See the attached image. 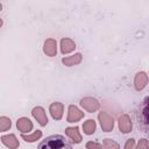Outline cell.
<instances>
[{"mask_svg": "<svg viewBox=\"0 0 149 149\" xmlns=\"http://www.w3.org/2000/svg\"><path fill=\"white\" fill-rule=\"evenodd\" d=\"M148 83V76L144 72H139L135 77V88L142 90Z\"/></svg>", "mask_w": 149, "mask_h": 149, "instance_id": "obj_10", "label": "cell"}, {"mask_svg": "<svg viewBox=\"0 0 149 149\" xmlns=\"http://www.w3.org/2000/svg\"><path fill=\"white\" fill-rule=\"evenodd\" d=\"M84 116V113L80 112L76 106H70L69 107V115H68V121L69 122H76L80 120Z\"/></svg>", "mask_w": 149, "mask_h": 149, "instance_id": "obj_7", "label": "cell"}, {"mask_svg": "<svg viewBox=\"0 0 149 149\" xmlns=\"http://www.w3.org/2000/svg\"><path fill=\"white\" fill-rule=\"evenodd\" d=\"M41 136H42V132H41V130H36V132H35L34 134H31V135H24V134H22V139H23L24 141H27V142H34V141L38 140Z\"/></svg>", "mask_w": 149, "mask_h": 149, "instance_id": "obj_17", "label": "cell"}, {"mask_svg": "<svg viewBox=\"0 0 149 149\" xmlns=\"http://www.w3.org/2000/svg\"><path fill=\"white\" fill-rule=\"evenodd\" d=\"M56 41L52 38H49L44 42V52L48 56H55L56 55Z\"/></svg>", "mask_w": 149, "mask_h": 149, "instance_id": "obj_12", "label": "cell"}, {"mask_svg": "<svg viewBox=\"0 0 149 149\" xmlns=\"http://www.w3.org/2000/svg\"><path fill=\"white\" fill-rule=\"evenodd\" d=\"M33 115L34 118L38 121V123L41 126H45L48 123V119H47V115H45V112L42 107H35L33 109Z\"/></svg>", "mask_w": 149, "mask_h": 149, "instance_id": "obj_5", "label": "cell"}, {"mask_svg": "<svg viewBox=\"0 0 149 149\" xmlns=\"http://www.w3.org/2000/svg\"><path fill=\"white\" fill-rule=\"evenodd\" d=\"M86 148L87 149H102V147L95 142H87L86 144Z\"/></svg>", "mask_w": 149, "mask_h": 149, "instance_id": "obj_21", "label": "cell"}, {"mask_svg": "<svg viewBox=\"0 0 149 149\" xmlns=\"http://www.w3.org/2000/svg\"><path fill=\"white\" fill-rule=\"evenodd\" d=\"M134 116L137 123V127L149 135V97L144 98L135 108Z\"/></svg>", "mask_w": 149, "mask_h": 149, "instance_id": "obj_1", "label": "cell"}, {"mask_svg": "<svg viewBox=\"0 0 149 149\" xmlns=\"http://www.w3.org/2000/svg\"><path fill=\"white\" fill-rule=\"evenodd\" d=\"M50 113L54 119H61L63 115V105L61 102H54L50 106Z\"/></svg>", "mask_w": 149, "mask_h": 149, "instance_id": "obj_11", "label": "cell"}, {"mask_svg": "<svg viewBox=\"0 0 149 149\" xmlns=\"http://www.w3.org/2000/svg\"><path fill=\"white\" fill-rule=\"evenodd\" d=\"M65 133H66V135H68L73 142L79 143V142L81 141V136H80V134H79L77 127H74V128H71V127H70V128H66V129H65Z\"/></svg>", "mask_w": 149, "mask_h": 149, "instance_id": "obj_14", "label": "cell"}, {"mask_svg": "<svg viewBox=\"0 0 149 149\" xmlns=\"http://www.w3.org/2000/svg\"><path fill=\"white\" fill-rule=\"evenodd\" d=\"M102 149H119V146L112 140H105Z\"/></svg>", "mask_w": 149, "mask_h": 149, "instance_id": "obj_19", "label": "cell"}, {"mask_svg": "<svg viewBox=\"0 0 149 149\" xmlns=\"http://www.w3.org/2000/svg\"><path fill=\"white\" fill-rule=\"evenodd\" d=\"M37 149H72V146L63 135H51L42 140Z\"/></svg>", "mask_w": 149, "mask_h": 149, "instance_id": "obj_2", "label": "cell"}, {"mask_svg": "<svg viewBox=\"0 0 149 149\" xmlns=\"http://www.w3.org/2000/svg\"><path fill=\"white\" fill-rule=\"evenodd\" d=\"M61 49H62V52L63 54H68V52H71L74 48H76V44L70 38H63L62 42H61Z\"/></svg>", "mask_w": 149, "mask_h": 149, "instance_id": "obj_13", "label": "cell"}, {"mask_svg": "<svg viewBox=\"0 0 149 149\" xmlns=\"http://www.w3.org/2000/svg\"><path fill=\"white\" fill-rule=\"evenodd\" d=\"M1 141L5 146H7L9 149H16L19 147V141L16 140L15 135L9 134V135H5L1 137Z\"/></svg>", "mask_w": 149, "mask_h": 149, "instance_id": "obj_8", "label": "cell"}, {"mask_svg": "<svg viewBox=\"0 0 149 149\" xmlns=\"http://www.w3.org/2000/svg\"><path fill=\"white\" fill-rule=\"evenodd\" d=\"M16 126H17L19 130H21L22 133L29 132V130H31V128H33V123H31V121H30L28 118H21V119H19Z\"/></svg>", "mask_w": 149, "mask_h": 149, "instance_id": "obj_9", "label": "cell"}, {"mask_svg": "<svg viewBox=\"0 0 149 149\" xmlns=\"http://www.w3.org/2000/svg\"><path fill=\"white\" fill-rule=\"evenodd\" d=\"M80 105L87 111V112H94L99 108V102L93 98H84L80 101Z\"/></svg>", "mask_w": 149, "mask_h": 149, "instance_id": "obj_4", "label": "cell"}, {"mask_svg": "<svg viewBox=\"0 0 149 149\" xmlns=\"http://www.w3.org/2000/svg\"><path fill=\"white\" fill-rule=\"evenodd\" d=\"M10 120L8 119V118H6V116H1L0 118V130L1 132H5V130H7V129H9L10 128Z\"/></svg>", "mask_w": 149, "mask_h": 149, "instance_id": "obj_18", "label": "cell"}, {"mask_svg": "<svg viewBox=\"0 0 149 149\" xmlns=\"http://www.w3.org/2000/svg\"><path fill=\"white\" fill-rule=\"evenodd\" d=\"M99 120H100V123H101V127L105 132H109L112 130L113 128V119L105 112H101L99 114Z\"/></svg>", "mask_w": 149, "mask_h": 149, "instance_id": "obj_3", "label": "cell"}, {"mask_svg": "<svg viewBox=\"0 0 149 149\" xmlns=\"http://www.w3.org/2000/svg\"><path fill=\"white\" fill-rule=\"evenodd\" d=\"M119 128L122 133H128L132 129V121L127 114H123L119 119Z\"/></svg>", "mask_w": 149, "mask_h": 149, "instance_id": "obj_6", "label": "cell"}, {"mask_svg": "<svg viewBox=\"0 0 149 149\" xmlns=\"http://www.w3.org/2000/svg\"><path fill=\"white\" fill-rule=\"evenodd\" d=\"M80 61H81V55H80V54H76V55H73V56H71V57L63 58L62 62H63L65 65H68V66H72V65H74V64L80 63Z\"/></svg>", "mask_w": 149, "mask_h": 149, "instance_id": "obj_15", "label": "cell"}, {"mask_svg": "<svg viewBox=\"0 0 149 149\" xmlns=\"http://www.w3.org/2000/svg\"><path fill=\"white\" fill-rule=\"evenodd\" d=\"M83 129L85 132V134H92L95 130V122L93 120H87L84 125H83Z\"/></svg>", "mask_w": 149, "mask_h": 149, "instance_id": "obj_16", "label": "cell"}, {"mask_svg": "<svg viewBox=\"0 0 149 149\" xmlns=\"http://www.w3.org/2000/svg\"><path fill=\"white\" fill-rule=\"evenodd\" d=\"M136 149H148V140H146V139L141 140V141L139 142Z\"/></svg>", "mask_w": 149, "mask_h": 149, "instance_id": "obj_20", "label": "cell"}]
</instances>
